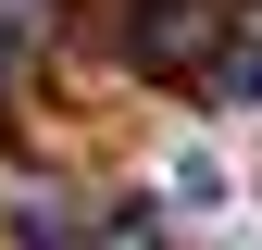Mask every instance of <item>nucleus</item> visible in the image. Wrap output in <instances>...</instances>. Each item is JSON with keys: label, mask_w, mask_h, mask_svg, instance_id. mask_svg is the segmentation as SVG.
Segmentation results:
<instances>
[{"label": "nucleus", "mask_w": 262, "mask_h": 250, "mask_svg": "<svg viewBox=\"0 0 262 250\" xmlns=\"http://www.w3.org/2000/svg\"><path fill=\"white\" fill-rule=\"evenodd\" d=\"M113 250H162V225L150 213H113Z\"/></svg>", "instance_id": "7ed1b4c3"}, {"label": "nucleus", "mask_w": 262, "mask_h": 250, "mask_svg": "<svg viewBox=\"0 0 262 250\" xmlns=\"http://www.w3.org/2000/svg\"><path fill=\"white\" fill-rule=\"evenodd\" d=\"M212 100L225 113H262V38H225L212 50Z\"/></svg>", "instance_id": "f03ea898"}, {"label": "nucleus", "mask_w": 262, "mask_h": 250, "mask_svg": "<svg viewBox=\"0 0 262 250\" xmlns=\"http://www.w3.org/2000/svg\"><path fill=\"white\" fill-rule=\"evenodd\" d=\"M200 50H212V0H138V62L150 75H175Z\"/></svg>", "instance_id": "f257e3e1"}]
</instances>
